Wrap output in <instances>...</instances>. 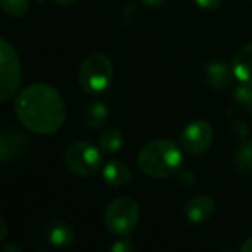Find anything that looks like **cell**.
<instances>
[{
  "mask_svg": "<svg viewBox=\"0 0 252 252\" xmlns=\"http://www.w3.org/2000/svg\"><path fill=\"white\" fill-rule=\"evenodd\" d=\"M15 112L21 124L35 134H52L65 121V103L61 94L46 83L25 87L15 99Z\"/></svg>",
  "mask_w": 252,
  "mask_h": 252,
  "instance_id": "obj_1",
  "label": "cell"
},
{
  "mask_svg": "<svg viewBox=\"0 0 252 252\" xmlns=\"http://www.w3.org/2000/svg\"><path fill=\"white\" fill-rule=\"evenodd\" d=\"M182 161V151L173 140L158 139L143 146L137 158V165L151 177L165 179L179 173Z\"/></svg>",
  "mask_w": 252,
  "mask_h": 252,
  "instance_id": "obj_2",
  "label": "cell"
},
{
  "mask_svg": "<svg viewBox=\"0 0 252 252\" xmlns=\"http://www.w3.org/2000/svg\"><path fill=\"white\" fill-rule=\"evenodd\" d=\"M114 77V66L111 59L100 53L93 52L81 62L78 81L81 89L89 94H97L105 92Z\"/></svg>",
  "mask_w": 252,
  "mask_h": 252,
  "instance_id": "obj_3",
  "label": "cell"
},
{
  "mask_svg": "<svg viewBox=\"0 0 252 252\" xmlns=\"http://www.w3.org/2000/svg\"><path fill=\"white\" fill-rule=\"evenodd\" d=\"M22 66L18 53L6 40H0V102H9L19 89Z\"/></svg>",
  "mask_w": 252,
  "mask_h": 252,
  "instance_id": "obj_4",
  "label": "cell"
},
{
  "mask_svg": "<svg viewBox=\"0 0 252 252\" xmlns=\"http://www.w3.org/2000/svg\"><path fill=\"white\" fill-rule=\"evenodd\" d=\"M140 208L131 198H118L112 201L103 214L106 229L115 235H128L137 226Z\"/></svg>",
  "mask_w": 252,
  "mask_h": 252,
  "instance_id": "obj_5",
  "label": "cell"
},
{
  "mask_svg": "<svg viewBox=\"0 0 252 252\" xmlns=\"http://www.w3.org/2000/svg\"><path fill=\"white\" fill-rule=\"evenodd\" d=\"M100 151L89 142H74L65 151L68 170L80 177H90L102 168Z\"/></svg>",
  "mask_w": 252,
  "mask_h": 252,
  "instance_id": "obj_6",
  "label": "cell"
},
{
  "mask_svg": "<svg viewBox=\"0 0 252 252\" xmlns=\"http://www.w3.org/2000/svg\"><path fill=\"white\" fill-rule=\"evenodd\" d=\"M214 140V130L205 120H195L186 126L180 136L183 149L190 155H201L207 152Z\"/></svg>",
  "mask_w": 252,
  "mask_h": 252,
  "instance_id": "obj_7",
  "label": "cell"
},
{
  "mask_svg": "<svg viewBox=\"0 0 252 252\" xmlns=\"http://www.w3.org/2000/svg\"><path fill=\"white\" fill-rule=\"evenodd\" d=\"M30 139L21 130L7 127L0 134V161L10 162L22 158L30 149Z\"/></svg>",
  "mask_w": 252,
  "mask_h": 252,
  "instance_id": "obj_8",
  "label": "cell"
},
{
  "mask_svg": "<svg viewBox=\"0 0 252 252\" xmlns=\"http://www.w3.org/2000/svg\"><path fill=\"white\" fill-rule=\"evenodd\" d=\"M216 210L214 199L208 195H196L193 196L186 207V219L195 224L208 221Z\"/></svg>",
  "mask_w": 252,
  "mask_h": 252,
  "instance_id": "obj_9",
  "label": "cell"
},
{
  "mask_svg": "<svg viewBox=\"0 0 252 252\" xmlns=\"http://www.w3.org/2000/svg\"><path fill=\"white\" fill-rule=\"evenodd\" d=\"M233 75H235L233 68L230 69V66L221 61H211L205 66V77H207L210 86H213L214 89H219V90L229 87Z\"/></svg>",
  "mask_w": 252,
  "mask_h": 252,
  "instance_id": "obj_10",
  "label": "cell"
},
{
  "mask_svg": "<svg viewBox=\"0 0 252 252\" xmlns=\"http://www.w3.org/2000/svg\"><path fill=\"white\" fill-rule=\"evenodd\" d=\"M233 74L241 83L252 84V43L241 47L232 61Z\"/></svg>",
  "mask_w": 252,
  "mask_h": 252,
  "instance_id": "obj_11",
  "label": "cell"
},
{
  "mask_svg": "<svg viewBox=\"0 0 252 252\" xmlns=\"http://www.w3.org/2000/svg\"><path fill=\"white\" fill-rule=\"evenodd\" d=\"M102 176H103L105 182L112 188H124L131 180V171H130L128 165L124 164L123 161H117V159L109 161L103 167Z\"/></svg>",
  "mask_w": 252,
  "mask_h": 252,
  "instance_id": "obj_12",
  "label": "cell"
},
{
  "mask_svg": "<svg viewBox=\"0 0 252 252\" xmlns=\"http://www.w3.org/2000/svg\"><path fill=\"white\" fill-rule=\"evenodd\" d=\"M46 238L53 247L66 248L74 244L75 235L69 224L63 221H52L46 227Z\"/></svg>",
  "mask_w": 252,
  "mask_h": 252,
  "instance_id": "obj_13",
  "label": "cell"
},
{
  "mask_svg": "<svg viewBox=\"0 0 252 252\" xmlns=\"http://www.w3.org/2000/svg\"><path fill=\"white\" fill-rule=\"evenodd\" d=\"M108 118V108L102 102L90 103L84 111V124L89 128H99Z\"/></svg>",
  "mask_w": 252,
  "mask_h": 252,
  "instance_id": "obj_14",
  "label": "cell"
},
{
  "mask_svg": "<svg viewBox=\"0 0 252 252\" xmlns=\"http://www.w3.org/2000/svg\"><path fill=\"white\" fill-rule=\"evenodd\" d=\"M123 143H124L123 134L117 128H108V130H105L102 133L100 139H99V145H100L102 152L109 154V155L118 152L123 148Z\"/></svg>",
  "mask_w": 252,
  "mask_h": 252,
  "instance_id": "obj_15",
  "label": "cell"
},
{
  "mask_svg": "<svg viewBox=\"0 0 252 252\" xmlns=\"http://www.w3.org/2000/svg\"><path fill=\"white\" fill-rule=\"evenodd\" d=\"M235 165L241 173L252 171V140H245L239 145L235 154Z\"/></svg>",
  "mask_w": 252,
  "mask_h": 252,
  "instance_id": "obj_16",
  "label": "cell"
},
{
  "mask_svg": "<svg viewBox=\"0 0 252 252\" xmlns=\"http://www.w3.org/2000/svg\"><path fill=\"white\" fill-rule=\"evenodd\" d=\"M1 9L4 10L6 15L12 18H19L22 16L30 6V0H0Z\"/></svg>",
  "mask_w": 252,
  "mask_h": 252,
  "instance_id": "obj_17",
  "label": "cell"
},
{
  "mask_svg": "<svg viewBox=\"0 0 252 252\" xmlns=\"http://www.w3.org/2000/svg\"><path fill=\"white\" fill-rule=\"evenodd\" d=\"M235 97L252 114V84H247V83L239 84L235 89Z\"/></svg>",
  "mask_w": 252,
  "mask_h": 252,
  "instance_id": "obj_18",
  "label": "cell"
},
{
  "mask_svg": "<svg viewBox=\"0 0 252 252\" xmlns=\"http://www.w3.org/2000/svg\"><path fill=\"white\" fill-rule=\"evenodd\" d=\"M230 130H232V133L236 136V137H247L248 136V133H250V127L242 121V120H236V121H233L232 123V126H230Z\"/></svg>",
  "mask_w": 252,
  "mask_h": 252,
  "instance_id": "obj_19",
  "label": "cell"
},
{
  "mask_svg": "<svg viewBox=\"0 0 252 252\" xmlns=\"http://www.w3.org/2000/svg\"><path fill=\"white\" fill-rule=\"evenodd\" d=\"M179 182L185 186H190L195 182V176L190 170H179Z\"/></svg>",
  "mask_w": 252,
  "mask_h": 252,
  "instance_id": "obj_20",
  "label": "cell"
},
{
  "mask_svg": "<svg viewBox=\"0 0 252 252\" xmlns=\"http://www.w3.org/2000/svg\"><path fill=\"white\" fill-rule=\"evenodd\" d=\"M131 251H134V248H133V245H131L127 239H121V241L115 242V244H114V247H112V252H131Z\"/></svg>",
  "mask_w": 252,
  "mask_h": 252,
  "instance_id": "obj_21",
  "label": "cell"
},
{
  "mask_svg": "<svg viewBox=\"0 0 252 252\" xmlns=\"http://www.w3.org/2000/svg\"><path fill=\"white\" fill-rule=\"evenodd\" d=\"M195 1L198 6L204 9H217L223 3V0H195Z\"/></svg>",
  "mask_w": 252,
  "mask_h": 252,
  "instance_id": "obj_22",
  "label": "cell"
},
{
  "mask_svg": "<svg viewBox=\"0 0 252 252\" xmlns=\"http://www.w3.org/2000/svg\"><path fill=\"white\" fill-rule=\"evenodd\" d=\"M148 7H161L165 3H168V0H142Z\"/></svg>",
  "mask_w": 252,
  "mask_h": 252,
  "instance_id": "obj_23",
  "label": "cell"
},
{
  "mask_svg": "<svg viewBox=\"0 0 252 252\" xmlns=\"http://www.w3.org/2000/svg\"><path fill=\"white\" fill-rule=\"evenodd\" d=\"M10 251L21 252L22 251V248H21L19 245H16V244H9V245H4V247H3V252H10Z\"/></svg>",
  "mask_w": 252,
  "mask_h": 252,
  "instance_id": "obj_24",
  "label": "cell"
},
{
  "mask_svg": "<svg viewBox=\"0 0 252 252\" xmlns=\"http://www.w3.org/2000/svg\"><path fill=\"white\" fill-rule=\"evenodd\" d=\"M0 227H1L0 241H3V239H4V236H6V233H7V226H6V223H4V220H3V219H0Z\"/></svg>",
  "mask_w": 252,
  "mask_h": 252,
  "instance_id": "obj_25",
  "label": "cell"
},
{
  "mask_svg": "<svg viewBox=\"0 0 252 252\" xmlns=\"http://www.w3.org/2000/svg\"><path fill=\"white\" fill-rule=\"evenodd\" d=\"M241 251H242V252H252V238H250L248 241H245V244L242 245Z\"/></svg>",
  "mask_w": 252,
  "mask_h": 252,
  "instance_id": "obj_26",
  "label": "cell"
},
{
  "mask_svg": "<svg viewBox=\"0 0 252 252\" xmlns=\"http://www.w3.org/2000/svg\"><path fill=\"white\" fill-rule=\"evenodd\" d=\"M53 1L58 4H62V6H71V4H75L78 0H53Z\"/></svg>",
  "mask_w": 252,
  "mask_h": 252,
  "instance_id": "obj_27",
  "label": "cell"
}]
</instances>
